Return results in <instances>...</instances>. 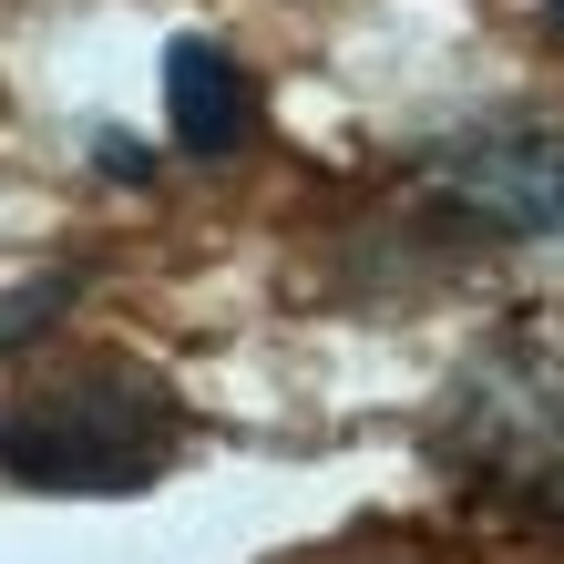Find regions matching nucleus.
Returning <instances> with one entry per match:
<instances>
[{"label":"nucleus","instance_id":"nucleus-3","mask_svg":"<svg viewBox=\"0 0 564 564\" xmlns=\"http://www.w3.org/2000/svg\"><path fill=\"white\" fill-rule=\"evenodd\" d=\"M442 185L503 237H554L564 226V123H482L431 154Z\"/></svg>","mask_w":564,"mask_h":564},{"label":"nucleus","instance_id":"nucleus-5","mask_svg":"<svg viewBox=\"0 0 564 564\" xmlns=\"http://www.w3.org/2000/svg\"><path fill=\"white\" fill-rule=\"evenodd\" d=\"M62 297H73V278H42V288H21V297H0V349H21L31 328H42Z\"/></svg>","mask_w":564,"mask_h":564},{"label":"nucleus","instance_id":"nucleus-4","mask_svg":"<svg viewBox=\"0 0 564 564\" xmlns=\"http://www.w3.org/2000/svg\"><path fill=\"white\" fill-rule=\"evenodd\" d=\"M164 113H175V144L185 154H237L247 144V123H257V104H247V73L226 62L216 42H175L164 52Z\"/></svg>","mask_w":564,"mask_h":564},{"label":"nucleus","instance_id":"nucleus-6","mask_svg":"<svg viewBox=\"0 0 564 564\" xmlns=\"http://www.w3.org/2000/svg\"><path fill=\"white\" fill-rule=\"evenodd\" d=\"M544 21H554V31H564V0H554V11H544Z\"/></svg>","mask_w":564,"mask_h":564},{"label":"nucleus","instance_id":"nucleus-2","mask_svg":"<svg viewBox=\"0 0 564 564\" xmlns=\"http://www.w3.org/2000/svg\"><path fill=\"white\" fill-rule=\"evenodd\" d=\"M452 452L492 492L564 513V370L544 349L482 359V380H462V401H452Z\"/></svg>","mask_w":564,"mask_h":564},{"label":"nucleus","instance_id":"nucleus-1","mask_svg":"<svg viewBox=\"0 0 564 564\" xmlns=\"http://www.w3.org/2000/svg\"><path fill=\"white\" fill-rule=\"evenodd\" d=\"M185 452V401L144 359H73L0 401V473L31 492H144Z\"/></svg>","mask_w":564,"mask_h":564}]
</instances>
